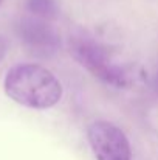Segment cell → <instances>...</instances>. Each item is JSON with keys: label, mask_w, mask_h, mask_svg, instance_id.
Masks as SVG:
<instances>
[{"label": "cell", "mask_w": 158, "mask_h": 160, "mask_svg": "<svg viewBox=\"0 0 158 160\" xmlns=\"http://www.w3.org/2000/svg\"><path fill=\"white\" fill-rule=\"evenodd\" d=\"M3 86L12 101L30 109H50L62 97L59 79L39 64H17L11 67Z\"/></svg>", "instance_id": "6da1fadb"}, {"label": "cell", "mask_w": 158, "mask_h": 160, "mask_svg": "<svg viewBox=\"0 0 158 160\" xmlns=\"http://www.w3.org/2000/svg\"><path fill=\"white\" fill-rule=\"evenodd\" d=\"M70 52L82 67L105 84L115 87H127L130 84L127 70L118 65L108 50L96 41L87 36L74 38L70 44Z\"/></svg>", "instance_id": "7a4b0ae2"}, {"label": "cell", "mask_w": 158, "mask_h": 160, "mask_svg": "<svg viewBox=\"0 0 158 160\" xmlns=\"http://www.w3.org/2000/svg\"><path fill=\"white\" fill-rule=\"evenodd\" d=\"M87 137L98 160H130L132 149L126 134L108 121H93Z\"/></svg>", "instance_id": "3957f363"}, {"label": "cell", "mask_w": 158, "mask_h": 160, "mask_svg": "<svg viewBox=\"0 0 158 160\" xmlns=\"http://www.w3.org/2000/svg\"><path fill=\"white\" fill-rule=\"evenodd\" d=\"M17 33L25 47L34 54L51 56L60 44L56 30L50 27L45 19H22L17 27Z\"/></svg>", "instance_id": "277c9868"}, {"label": "cell", "mask_w": 158, "mask_h": 160, "mask_svg": "<svg viewBox=\"0 0 158 160\" xmlns=\"http://www.w3.org/2000/svg\"><path fill=\"white\" fill-rule=\"evenodd\" d=\"M26 6L36 17L41 19H51L57 12L56 0H26Z\"/></svg>", "instance_id": "5b68a950"}, {"label": "cell", "mask_w": 158, "mask_h": 160, "mask_svg": "<svg viewBox=\"0 0 158 160\" xmlns=\"http://www.w3.org/2000/svg\"><path fill=\"white\" fill-rule=\"evenodd\" d=\"M5 53H6V42H5V39L0 36V61L3 59Z\"/></svg>", "instance_id": "8992f818"}]
</instances>
